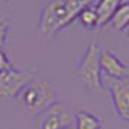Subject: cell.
<instances>
[{"label": "cell", "mask_w": 129, "mask_h": 129, "mask_svg": "<svg viewBox=\"0 0 129 129\" xmlns=\"http://www.w3.org/2000/svg\"><path fill=\"white\" fill-rule=\"evenodd\" d=\"M13 68L12 65V61L9 58V55H7L6 51H3V49H0V73H3V71H7Z\"/></svg>", "instance_id": "cell-13"}, {"label": "cell", "mask_w": 129, "mask_h": 129, "mask_svg": "<svg viewBox=\"0 0 129 129\" xmlns=\"http://www.w3.org/2000/svg\"><path fill=\"white\" fill-rule=\"evenodd\" d=\"M100 51H102V45L99 41L90 42L74 68L84 88L93 93L103 90L102 70H100Z\"/></svg>", "instance_id": "cell-3"}, {"label": "cell", "mask_w": 129, "mask_h": 129, "mask_svg": "<svg viewBox=\"0 0 129 129\" xmlns=\"http://www.w3.org/2000/svg\"><path fill=\"white\" fill-rule=\"evenodd\" d=\"M76 19L80 22L83 28H87V29L97 28V16H96V12L93 9V2H88L87 5L78 12Z\"/></svg>", "instance_id": "cell-11"}, {"label": "cell", "mask_w": 129, "mask_h": 129, "mask_svg": "<svg viewBox=\"0 0 129 129\" xmlns=\"http://www.w3.org/2000/svg\"><path fill=\"white\" fill-rule=\"evenodd\" d=\"M9 39H10V20L5 15H0V49L6 51V48L9 47Z\"/></svg>", "instance_id": "cell-12"}, {"label": "cell", "mask_w": 129, "mask_h": 129, "mask_svg": "<svg viewBox=\"0 0 129 129\" xmlns=\"http://www.w3.org/2000/svg\"><path fill=\"white\" fill-rule=\"evenodd\" d=\"M74 129H102V120L91 110L83 109L74 113Z\"/></svg>", "instance_id": "cell-10"}, {"label": "cell", "mask_w": 129, "mask_h": 129, "mask_svg": "<svg viewBox=\"0 0 129 129\" xmlns=\"http://www.w3.org/2000/svg\"><path fill=\"white\" fill-rule=\"evenodd\" d=\"M25 110L30 116H38L57 103V93L52 84L45 78H35L30 81L18 96Z\"/></svg>", "instance_id": "cell-2"}, {"label": "cell", "mask_w": 129, "mask_h": 129, "mask_svg": "<svg viewBox=\"0 0 129 129\" xmlns=\"http://www.w3.org/2000/svg\"><path fill=\"white\" fill-rule=\"evenodd\" d=\"M38 78L36 70L10 68L0 73V102L15 99L30 81Z\"/></svg>", "instance_id": "cell-4"}, {"label": "cell", "mask_w": 129, "mask_h": 129, "mask_svg": "<svg viewBox=\"0 0 129 129\" xmlns=\"http://www.w3.org/2000/svg\"><path fill=\"white\" fill-rule=\"evenodd\" d=\"M119 0H100L97 3H93V9L97 16V26L105 28L110 22L112 15L116 10Z\"/></svg>", "instance_id": "cell-9"}, {"label": "cell", "mask_w": 129, "mask_h": 129, "mask_svg": "<svg viewBox=\"0 0 129 129\" xmlns=\"http://www.w3.org/2000/svg\"><path fill=\"white\" fill-rule=\"evenodd\" d=\"M100 70H102V76L122 80V78H128L129 65L125 61H122L113 51L102 47V51H100Z\"/></svg>", "instance_id": "cell-7"}, {"label": "cell", "mask_w": 129, "mask_h": 129, "mask_svg": "<svg viewBox=\"0 0 129 129\" xmlns=\"http://www.w3.org/2000/svg\"><path fill=\"white\" fill-rule=\"evenodd\" d=\"M110 26L116 32H120L122 35H128V25H129V2L123 0L119 2L116 10L113 12L110 19Z\"/></svg>", "instance_id": "cell-8"}, {"label": "cell", "mask_w": 129, "mask_h": 129, "mask_svg": "<svg viewBox=\"0 0 129 129\" xmlns=\"http://www.w3.org/2000/svg\"><path fill=\"white\" fill-rule=\"evenodd\" d=\"M88 3L67 0V2H48L44 3L39 9V18L36 23V35L44 41H51L64 30L68 25L76 20L78 12Z\"/></svg>", "instance_id": "cell-1"}, {"label": "cell", "mask_w": 129, "mask_h": 129, "mask_svg": "<svg viewBox=\"0 0 129 129\" xmlns=\"http://www.w3.org/2000/svg\"><path fill=\"white\" fill-rule=\"evenodd\" d=\"M103 90H107L110 94L112 105L117 116L128 120L129 119V81L128 78L116 80L110 77L102 76Z\"/></svg>", "instance_id": "cell-5"}, {"label": "cell", "mask_w": 129, "mask_h": 129, "mask_svg": "<svg viewBox=\"0 0 129 129\" xmlns=\"http://www.w3.org/2000/svg\"><path fill=\"white\" fill-rule=\"evenodd\" d=\"M41 129H74V112L64 103H54L42 113Z\"/></svg>", "instance_id": "cell-6"}]
</instances>
